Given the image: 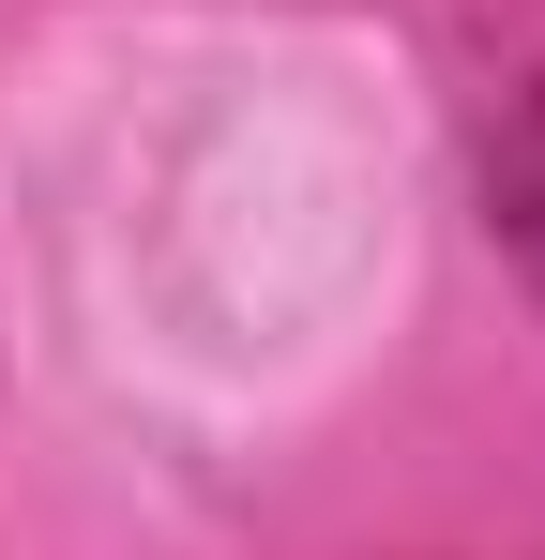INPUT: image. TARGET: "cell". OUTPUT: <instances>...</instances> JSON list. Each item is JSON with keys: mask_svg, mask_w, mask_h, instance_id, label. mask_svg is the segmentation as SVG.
<instances>
[{"mask_svg": "<svg viewBox=\"0 0 545 560\" xmlns=\"http://www.w3.org/2000/svg\"><path fill=\"white\" fill-rule=\"evenodd\" d=\"M485 197H500V243H515V258H531V288H545V92L515 106V137H500Z\"/></svg>", "mask_w": 545, "mask_h": 560, "instance_id": "6da1fadb", "label": "cell"}]
</instances>
